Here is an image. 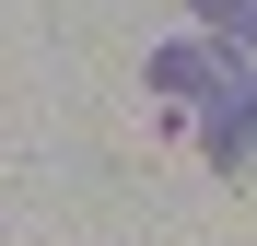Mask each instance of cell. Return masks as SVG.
<instances>
[{"instance_id":"6da1fadb","label":"cell","mask_w":257,"mask_h":246,"mask_svg":"<svg viewBox=\"0 0 257 246\" xmlns=\"http://www.w3.org/2000/svg\"><path fill=\"white\" fill-rule=\"evenodd\" d=\"M152 94L199 117V152L222 164H257V47H222V35H176L152 47Z\"/></svg>"},{"instance_id":"7a4b0ae2","label":"cell","mask_w":257,"mask_h":246,"mask_svg":"<svg viewBox=\"0 0 257 246\" xmlns=\"http://www.w3.org/2000/svg\"><path fill=\"white\" fill-rule=\"evenodd\" d=\"M199 35H222V47H257V0H187Z\"/></svg>"}]
</instances>
